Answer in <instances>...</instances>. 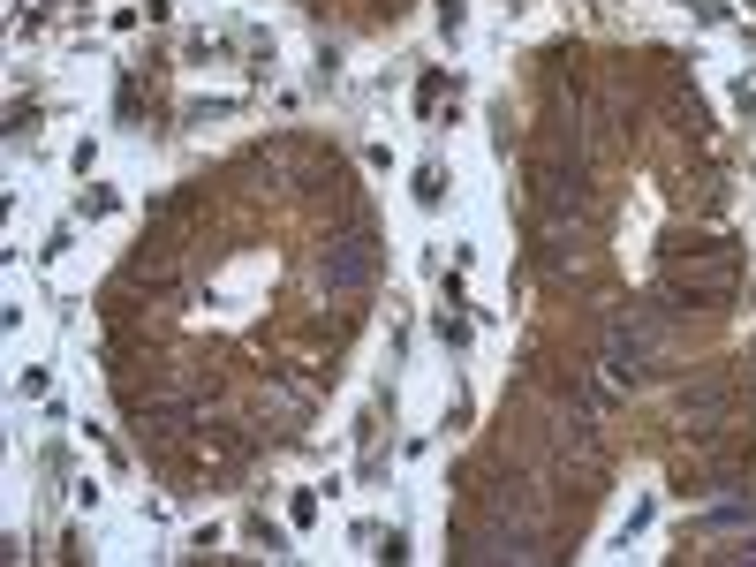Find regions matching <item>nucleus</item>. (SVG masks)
<instances>
[{
	"mask_svg": "<svg viewBox=\"0 0 756 567\" xmlns=\"http://www.w3.org/2000/svg\"><path fill=\"white\" fill-rule=\"evenodd\" d=\"M310 273H318V288H333V295H363L378 280V235H333Z\"/></svg>",
	"mask_w": 756,
	"mask_h": 567,
	"instance_id": "obj_1",
	"label": "nucleus"
},
{
	"mask_svg": "<svg viewBox=\"0 0 756 567\" xmlns=\"http://www.w3.org/2000/svg\"><path fill=\"white\" fill-rule=\"evenodd\" d=\"M749 515H756L749 499H719V507H711V515L696 522V530H741V522H749Z\"/></svg>",
	"mask_w": 756,
	"mask_h": 567,
	"instance_id": "obj_2",
	"label": "nucleus"
},
{
	"mask_svg": "<svg viewBox=\"0 0 756 567\" xmlns=\"http://www.w3.org/2000/svg\"><path fill=\"white\" fill-rule=\"evenodd\" d=\"M114 205H121L114 189H106V182H91L84 197H76V220H106V212H114Z\"/></svg>",
	"mask_w": 756,
	"mask_h": 567,
	"instance_id": "obj_3",
	"label": "nucleus"
},
{
	"mask_svg": "<svg viewBox=\"0 0 756 567\" xmlns=\"http://www.w3.org/2000/svg\"><path fill=\"white\" fill-rule=\"evenodd\" d=\"M439 197H447V174H439V167H416V205H439Z\"/></svg>",
	"mask_w": 756,
	"mask_h": 567,
	"instance_id": "obj_4",
	"label": "nucleus"
},
{
	"mask_svg": "<svg viewBox=\"0 0 756 567\" xmlns=\"http://www.w3.org/2000/svg\"><path fill=\"white\" fill-rule=\"evenodd\" d=\"M439 99H447V69H431L424 84H416V106H424V114H431V106H439Z\"/></svg>",
	"mask_w": 756,
	"mask_h": 567,
	"instance_id": "obj_5",
	"label": "nucleus"
},
{
	"mask_svg": "<svg viewBox=\"0 0 756 567\" xmlns=\"http://www.w3.org/2000/svg\"><path fill=\"white\" fill-rule=\"evenodd\" d=\"M227 114H235V99H197L182 121H227Z\"/></svg>",
	"mask_w": 756,
	"mask_h": 567,
	"instance_id": "obj_6",
	"label": "nucleus"
},
{
	"mask_svg": "<svg viewBox=\"0 0 756 567\" xmlns=\"http://www.w3.org/2000/svg\"><path fill=\"white\" fill-rule=\"evenodd\" d=\"M439 341H447V348H469V318H454V310H447V318H439Z\"/></svg>",
	"mask_w": 756,
	"mask_h": 567,
	"instance_id": "obj_7",
	"label": "nucleus"
},
{
	"mask_svg": "<svg viewBox=\"0 0 756 567\" xmlns=\"http://www.w3.org/2000/svg\"><path fill=\"white\" fill-rule=\"evenodd\" d=\"M462 23H469V16H462V0H439V31L462 38Z\"/></svg>",
	"mask_w": 756,
	"mask_h": 567,
	"instance_id": "obj_8",
	"label": "nucleus"
},
{
	"mask_svg": "<svg viewBox=\"0 0 756 567\" xmlns=\"http://www.w3.org/2000/svg\"><path fill=\"white\" fill-rule=\"evenodd\" d=\"M8 137H38V106H16V114H8Z\"/></svg>",
	"mask_w": 756,
	"mask_h": 567,
	"instance_id": "obj_9",
	"label": "nucleus"
},
{
	"mask_svg": "<svg viewBox=\"0 0 756 567\" xmlns=\"http://www.w3.org/2000/svg\"><path fill=\"white\" fill-rule=\"evenodd\" d=\"M734 106H741V114L756 121V84H734Z\"/></svg>",
	"mask_w": 756,
	"mask_h": 567,
	"instance_id": "obj_10",
	"label": "nucleus"
}]
</instances>
